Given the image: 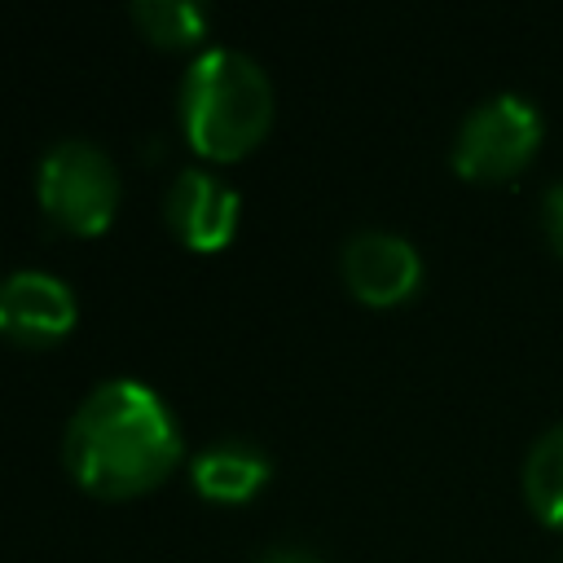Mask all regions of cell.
<instances>
[{
  "label": "cell",
  "instance_id": "6da1fadb",
  "mask_svg": "<svg viewBox=\"0 0 563 563\" xmlns=\"http://www.w3.org/2000/svg\"><path fill=\"white\" fill-rule=\"evenodd\" d=\"M70 475L97 497H136L167 479L180 457V427L167 400L141 378L97 383L70 413L62 440Z\"/></svg>",
  "mask_w": 563,
  "mask_h": 563
},
{
  "label": "cell",
  "instance_id": "7a4b0ae2",
  "mask_svg": "<svg viewBox=\"0 0 563 563\" xmlns=\"http://www.w3.org/2000/svg\"><path fill=\"white\" fill-rule=\"evenodd\" d=\"M176 110L198 154L238 158L255 150L273 123V84L251 53L216 44L189 62L176 92Z\"/></svg>",
  "mask_w": 563,
  "mask_h": 563
},
{
  "label": "cell",
  "instance_id": "3957f363",
  "mask_svg": "<svg viewBox=\"0 0 563 563\" xmlns=\"http://www.w3.org/2000/svg\"><path fill=\"white\" fill-rule=\"evenodd\" d=\"M35 194L44 216L66 233H101L119 207V167L88 136H62L40 154Z\"/></svg>",
  "mask_w": 563,
  "mask_h": 563
},
{
  "label": "cell",
  "instance_id": "277c9868",
  "mask_svg": "<svg viewBox=\"0 0 563 563\" xmlns=\"http://www.w3.org/2000/svg\"><path fill=\"white\" fill-rule=\"evenodd\" d=\"M541 145V114L519 92H497L466 110L453 132L449 163L466 180H506L515 176Z\"/></svg>",
  "mask_w": 563,
  "mask_h": 563
},
{
  "label": "cell",
  "instance_id": "5b68a950",
  "mask_svg": "<svg viewBox=\"0 0 563 563\" xmlns=\"http://www.w3.org/2000/svg\"><path fill=\"white\" fill-rule=\"evenodd\" d=\"M339 273L356 299L387 308L418 290L422 255L409 238H400L391 229H356L339 251Z\"/></svg>",
  "mask_w": 563,
  "mask_h": 563
},
{
  "label": "cell",
  "instance_id": "8992f818",
  "mask_svg": "<svg viewBox=\"0 0 563 563\" xmlns=\"http://www.w3.org/2000/svg\"><path fill=\"white\" fill-rule=\"evenodd\" d=\"M75 325V295L48 268H13L0 277V334L22 347H48Z\"/></svg>",
  "mask_w": 563,
  "mask_h": 563
},
{
  "label": "cell",
  "instance_id": "52a82bcc",
  "mask_svg": "<svg viewBox=\"0 0 563 563\" xmlns=\"http://www.w3.org/2000/svg\"><path fill=\"white\" fill-rule=\"evenodd\" d=\"M238 211H242L238 189L202 167L176 172L163 198V216L172 233L194 251H220L238 233Z\"/></svg>",
  "mask_w": 563,
  "mask_h": 563
},
{
  "label": "cell",
  "instance_id": "ba28073f",
  "mask_svg": "<svg viewBox=\"0 0 563 563\" xmlns=\"http://www.w3.org/2000/svg\"><path fill=\"white\" fill-rule=\"evenodd\" d=\"M268 453L260 444H246V440H220V444H207L202 453H194L189 462V479L202 497L211 501H246L264 488L268 479Z\"/></svg>",
  "mask_w": 563,
  "mask_h": 563
},
{
  "label": "cell",
  "instance_id": "9c48e42d",
  "mask_svg": "<svg viewBox=\"0 0 563 563\" xmlns=\"http://www.w3.org/2000/svg\"><path fill=\"white\" fill-rule=\"evenodd\" d=\"M523 497L537 519L563 528V422L532 440L523 457Z\"/></svg>",
  "mask_w": 563,
  "mask_h": 563
},
{
  "label": "cell",
  "instance_id": "30bf717a",
  "mask_svg": "<svg viewBox=\"0 0 563 563\" xmlns=\"http://www.w3.org/2000/svg\"><path fill=\"white\" fill-rule=\"evenodd\" d=\"M132 22L163 48H185L194 40H202L211 13L194 0H132Z\"/></svg>",
  "mask_w": 563,
  "mask_h": 563
},
{
  "label": "cell",
  "instance_id": "8fae6325",
  "mask_svg": "<svg viewBox=\"0 0 563 563\" xmlns=\"http://www.w3.org/2000/svg\"><path fill=\"white\" fill-rule=\"evenodd\" d=\"M541 229H545L550 246L563 255V180H554V185L541 194Z\"/></svg>",
  "mask_w": 563,
  "mask_h": 563
},
{
  "label": "cell",
  "instance_id": "7c38bea8",
  "mask_svg": "<svg viewBox=\"0 0 563 563\" xmlns=\"http://www.w3.org/2000/svg\"><path fill=\"white\" fill-rule=\"evenodd\" d=\"M255 563H325V559L312 554L308 545H268L255 554Z\"/></svg>",
  "mask_w": 563,
  "mask_h": 563
}]
</instances>
